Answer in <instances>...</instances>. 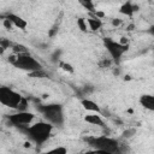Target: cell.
<instances>
[{"mask_svg": "<svg viewBox=\"0 0 154 154\" xmlns=\"http://www.w3.org/2000/svg\"><path fill=\"white\" fill-rule=\"evenodd\" d=\"M54 125L48 123L47 120L45 122H37L34 124H30L28 128L24 129V132L29 137L30 141H32L35 144H43L48 141L49 136L52 135Z\"/></svg>", "mask_w": 154, "mask_h": 154, "instance_id": "1", "label": "cell"}, {"mask_svg": "<svg viewBox=\"0 0 154 154\" xmlns=\"http://www.w3.org/2000/svg\"><path fill=\"white\" fill-rule=\"evenodd\" d=\"M0 102L6 107H10L17 111H26V107H28L26 99H24L19 93H17L10 87L0 88Z\"/></svg>", "mask_w": 154, "mask_h": 154, "instance_id": "2", "label": "cell"}, {"mask_svg": "<svg viewBox=\"0 0 154 154\" xmlns=\"http://www.w3.org/2000/svg\"><path fill=\"white\" fill-rule=\"evenodd\" d=\"M8 61L10 64H12L14 67H18L20 70L28 71L29 73L34 72V71H38L42 69L41 63L35 59L34 57H31L28 52L25 53H12L8 55Z\"/></svg>", "mask_w": 154, "mask_h": 154, "instance_id": "3", "label": "cell"}, {"mask_svg": "<svg viewBox=\"0 0 154 154\" xmlns=\"http://www.w3.org/2000/svg\"><path fill=\"white\" fill-rule=\"evenodd\" d=\"M89 146L94 147L96 152L101 153H118L120 152L119 149V143L117 140L109 137V136H91L87 138Z\"/></svg>", "mask_w": 154, "mask_h": 154, "instance_id": "4", "label": "cell"}, {"mask_svg": "<svg viewBox=\"0 0 154 154\" xmlns=\"http://www.w3.org/2000/svg\"><path fill=\"white\" fill-rule=\"evenodd\" d=\"M37 109L42 113L45 120L53 124L54 126H60L64 124V112L60 105H57V103L42 105Z\"/></svg>", "mask_w": 154, "mask_h": 154, "instance_id": "5", "label": "cell"}, {"mask_svg": "<svg viewBox=\"0 0 154 154\" xmlns=\"http://www.w3.org/2000/svg\"><path fill=\"white\" fill-rule=\"evenodd\" d=\"M36 116L31 112H28V111H18L17 113H13V114H10L8 116V122L14 125V126H19L20 129H25L28 128L30 124L34 123Z\"/></svg>", "mask_w": 154, "mask_h": 154, "instance_id": "6", "label": "cell"}, {"mask_svg": "<svg viewBox=\"0 0 154 154\" xmlns=\"http://www.w3.org/2000/svg\"><path fill=\"white\" fill-rule=\"evenodd\" d=\"M103 46L113 60H119L129 47V45H122L119 41H114L111 37L103 38Z\"/></svg>", "mask_w": 154, "mask_h": 154, "instance_id": "7", "label": "cell"}, {"mask_svg": "<svg viewBox=\"0 0 154 154\" xmlns=\"http://www.w3.org/2000/svg\"><path fill=\"white\" fill-rule=\"evenodd\" d=\"M84 120L90 125L103 126V119L101 118V113H97V112H89L84 117Z\"/></svg>", "mask_w": 154, "mask_h": 154, "instance_id": "8", "label": "cell"}, {"mask_svg": "<svg viewBox=\"0 0 154 154\" xmlns=\"http://www.w3.org/2000/svg\"><path fill=\"white\" fill-rule=\"evenodd\" d=\"M6 18L10 19V20L12 22L13 26H16V28H18V29L24 30V29L26 28V22H25L22 17L17 16V14H14V13H8V14L6 16Z\"/></svg>", "mask_w": 154, "mask_h": 154, "instance_id": "9", "label": "cell"}, {"mask_svg": "<svg viewBox=\"0 0 154 154\" xmlns=\"http://www.w3.org/2000/svg\"><path fill=\"white\" fill-rule=\"evenodd\" d=\"M81 103H82V106H83L87 111H89V112H97V113H101V108H100L99 105H97L95 101H93V100L83 99V100L81 101Z\"/></svg>", "mask_w": 154, "mask_h": 154, "instance_id": "10", "label": "cell"}, {"mask_svg": "<svg viewBox=\"0 0 154 154\" xmlns=\"http://www.w3.org/2000/svg\"><path fill=\"white\" fill-rule=\"evenodd\" d=\"M140 102L144 108L154 112V95H142L140 97Z\"/></svg>", "mask_w": 154, "mask_h": 154, "instance_id": "11", "label": "cell"}, {"mask_svg": "<svg viewBox=\"0 0 154 154\" xmlns=\"http://www.w3.org/2000/svg\"><path fill=\"white\" fill-rule=\"evenodd\" d=\"M137 6L136 5H134L131 1H126L125 4H123L122 5V7H120V10H119V12L120 13H123V14H125V16H132L134 14V12H136L137 11Z\"/></svg>", "mask_w": 154, "mask_h": 154, "instance_id": "12", "label": "cell"}, {"mask_svg": "<svg viewBox=\"0 0 154 154\" xmlns=\"http://www.w3.org/2000/svg\"><path fill=\"white\" fill-rule=\"evenodd\" d=\"M87 22H88L89 29L93 30V31H96V30H99V29L102 26V20H101V18H99V17H96V16L87 18Z\"/></svg>", "mask_w": 154, "mask_h": 154, "instance_id": "13", "label": "cell"}, {"mask_svg": "<svg viewBox=\"0 0 154 154\" xmlns=\"http://www.w3.org/2000/svg\"><path fill=\"white\" fill-rule=\"evenodd\" d=\"M82 7H84L85 10H88L89 12H95V5L93 0H77Z\"/></svg>", "mask_w": 154, "mask_h": 154, "instance_id": "14", "label": "cell"}, {"mask_svg": "<svg viewBox=\"0 0 154 154\" xmlns=\"http://www.w3.org/2000/svg\"><path fill=\"white\" fill-rule=\"evenodd\" d=\"M77 26H78L82 31H87V30L89 29L88 22H87L85 18H78V19H77Z\"/></svg>", "mask_w": 154, "mask_h": 154, "instance_id": "15", "label": "cell"}, {"mask_svg": "<svg viewBox=\"0 0 154 154\" xmlns=\"http://www.w3.org/2000/svg\"><path fill=\"white\" fill-rule=\"evenodd\" d=\"M59 66L61 67V70H64L65 72H69V73H73V67H72V65L71 64H69V63H65V61H60L59 63Z\"/></svg>", "mask_w": 154, "mask_h": 154, "instance_id": "16", "label": "cell"}, {"mask_svg": "<svg viewBox=\"0 0 154 154\" xmlns=\"http://www.w3.org/2000/svg\"><path fill=\"white\" fill-rule=\"evenodd\" d=\"M120 24H122V19H119V18H113V19H112V25L119 26Z\"/></svg>", "mask_w": 154, "mask_h": 154, "instance_id": "17", "label": "cell"}, {"mask_svg": "<svg viewBox=\"0 0 154 154\" xmlns=\"http://www.w3.org/2000/svg\"><path fill=\"white\" fill-rule=\"evenodd\" d=\"M52 152H57V153H66V149H65V148H55V149H53Z\"/></svg>", "mask_w": 154, "mask_h": 154, "instance_id": "18", "label": "cell"}]
</instances>
